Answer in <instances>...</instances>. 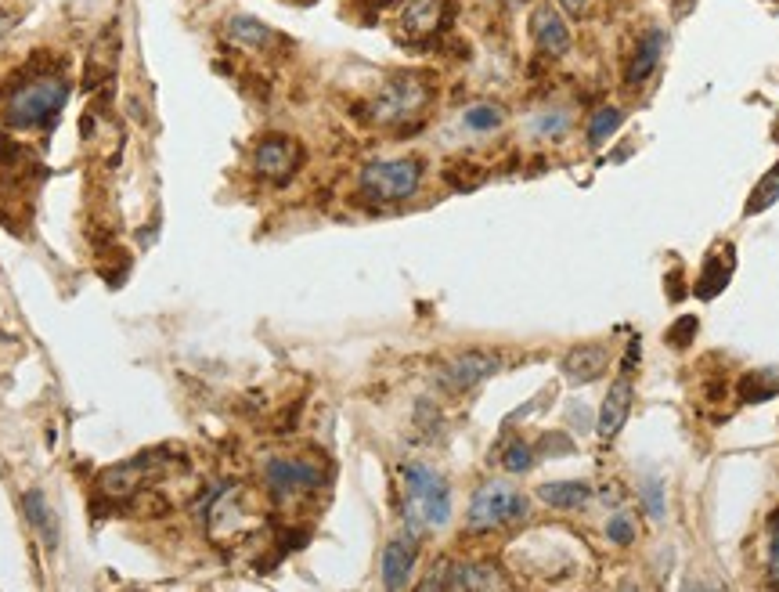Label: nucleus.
Wrapping results in <instances>:
<instances>
[{"label":"nucleus","instance_id":"f3484780","mask_svg":"<svg viewBox=\"0 0 779 592\" xmlns=\"http://www.w3.org/2000/svg\"><path fill=\"white\" fill-rule=\"evenodd\" d=\"M116 55H120V37H116V33H112V37L109 33H101V40L94 44L91 58H87V80H83L87 91L109 80V73L116 69Z\"/></svg>","mask_w":779,"mask_h":592},{"label":"nucleus","instance_id":"39448f33","mask_svg":"<svg viewBox=\"0 0 779 592\" xmlns=\"http://www.w3.org/2000/svg\"><path fill=\"white\" fill-rule=\"evenodd\" d=\"M433 91L426 84V76H394L386 80V87L376 94L372 102V120L386 123V127H401L412 116H419L426 105H430Z\"/></svg>","mask_w":779,"mask_h":592},{"label":"nucleus","instance_id":"f704fd0d","mask_svg":"<svg viewBox=\"0 0 779 592\" xmlns=\"http://www.w3.org/2000/svg\"><path fill=\"white\" fill-rule=\"evenodd\" d=\"M368 4H372V11H383V8H390L394 0H368Z\"/></svg>","mask_w":779,"mask_h":592},{"label":"nucleus","instance_id":"2eb2a0df","mask_svg":"<svg viewBox=\"0 0 779 592\" xmlns=\"http://www.w3.org/2000/svg\"><path fill=\"white\" fill-rule=\"evenodd\" d=\"M664 51H668V33L664 29H650L646 37L639 40V47H635V58L632 65H628V73H624V80H628V87H639L646 76L653 73L660 65V58H664Z\"/></svg>","mask_w":779,"mask_h":592},{"label":"nucleus","instance_id":"4468645a","mask_svg":"<svg viewBox=\"0 0 779 592\" xmlns=\"http://www.w3.org/2000/svg\"><path fill=\"white\" fill-rule=\"evenodd\" d=\"M152 455H138V459H127V463H116L112 470L101 473V491L109 495V499H123L130 491H138V484L148 477L152 470Z\"/></svg>","mask_w":779,"mask_h":592},{"label":"nucleus","instance_id":"6ab92c4d","mask_svg":"<svg viewBox=\"0 0 779 592\" xmlns=\"http://www.w3.org/2000/svg\"><path fill=\"white\" fill-rule=\"evenodd\" d=\"M228 37L239 40L242 47H253V51H264L267 44H275V29H267L260 19H249V15H235L228 22Z\"/></svg>","mask_w":779,"mask_h":592},{"label":"nucleus","instance_id":"9b49d317","mask_svg":"<svg viewBox=\"0 0 779 592\" xmlns=\"http://www.w3.org/2000/svg\"><path fill=\"white\" fill-rule=\"evenodd\" d=\"M531 29H534V40H538V47L545 51V55L560 58L570 51V29H567V22H563V15L552 8V4H541V8L534 11Z\"/></svg>","mask_w":779,"mask_h":592},{"label":"nucleus","instance_id":"dca6fc26","mask_svg":"<svg viewBox=\"0 0 779 592\" xmlns=\"http://www.w3.org/2000/svg\"><path fill=\"white\" fill-rule=\"evenodd\" d=\"M606 369V351L603 347H574L563 361V376L570 383H592L599 380Z\"/></svg>","mask_w":779,"mask_h":592},{"label":"nucleus","instance_id":"6e6552de","mask_svg":"<svg viewBox=\"0 0 779 592\" xmlns=\"http://www.w3.org/2000/svg\"><path fill=\"white\" fill-rule=\"evenodd\" d=\"M495 372H498V358H495V354L466 351V354H459L455 361H448V365H444L440 380H444V387H451V390H473L477 383H484L487 376H495Z\"/></svg>","mask_w":779,"mask_h":592},{"label":"nucleus","instance_id":"9d476101","mask_svg":"<svg viewBox=\"0 0 779 592\" xmlns=\"http://www.w3.org/2000/svg\"><path fill=\"white\" fill-rule=\"evenodd\" d=\"M632 380L621 376L617 383H610V394H606L603 408H599V437L603 441H614L621 434V426L628 423V412H632Z\"/></svg>","mask_w":779,"mask_h":592},{"label":"nucleus","instance_id":"393cba45","mask_svg":"<svg viewBox=\"0 0 779 592\" xmlns=\"http://www.w3.org/2000/svg\"><path fill=\"white\" fill-rule=\"evenodd\" d=\"M570 127V112L567 109H549V112H541L538 120L531 123L534 134H541V138H563Z\"/></svg>","mask_w":779,"mask_h":592},{"label":"nucleus","instance_id":"4be33fe9","mask_svg":"<svg viewBox=\"0 0 779 592\" xmlns=\"http://www.w3.org/2000/svg\"><path fill=\"white\" fill-rule=\"evenodd\" d=\"M621 120H624V112L617 109V105H603V109L592 112V120H588V145L592 148L606 145V138L621 127Z\"/></svg>","mask_w":779,"mask_h":592},{"label":"nucleus","instance_id":"473e14b6","mask_svg":"<svg viewBox=\"0 0 779 592\" xmlns=\"http://www.w3.org/2000/svg\"><path fill=\"white\" fill-rule=\"evenodd\" d=\"M560 4H563V8H567V11H570V15H578V11H581V8H585L588 0H560Z\"/></svg>","mask_w":779,"mask_h":592},{"label":"nucleus","instance_id":"ddd939ff","mask_svg":"<svg viewBox=\"0 0 779 592\" xmlns=\"http://www.w3.org/2000/svg\"><path fill=\"white\" fill-rule=\"evenodd\" d=\"M451 4L444 0H408V8L401 15V26L412 33V37H430L437 33L440 26H448V15H451Z\"/></svg>","mask_w":779,"mask_h":592},{"label":"nucleus","instance_id":"aec40b11","mask_svg":"<svg viewBox=\"0 0 779 592\" xmlns=\"http://www.w3.org/2000/svg\"><path fill=\"white\" fill-rule=\"evenodd\" d=\"M779 394V369H754L740 380V398L747 405H761Z\"/></svg>","mask_w":779,"mask_h":592},{"label":"nucleus","instance_id":"1a4fd4ad","mask_svg":"<svg viewBox=\"0 0 779 592\" xmlns=\"http://www.w3.org/2000/svg\"><path fill=\"white\" fill-rule=\"evenodd\" d=\"M419 560V535H397L383 549V585L386 589H404L412 578V567Z\"/></svg>","mask_w":779,"mask_h":592},{"label":"nucleus","instance_id":"c756f323","mask_svg":"<svg viewBox=\"0 0 779 592\" xmlns=\"http://www.w3.org/2000/svg\"><path fill=\"white\" fill-rule=\"evenodd\" d=\"M769 582L779 585V509L769 517Z\"/></svg>","mask_w":779,"mask_h":592},{"label":"nucleus","instance_id":"f03ea898","mask_svg":"<svg viewBox=\"0 0 779 592\" xmlns=\"http://www.w3.org/2000/svg\"><path fill=\"white\" fill-rule=\"evenodd\" d=\"M65 98H69V84L58 80V76H40L33 84L19 87V91L8 98V109H4V120L11 127L33 130V127H47L62 112Z\"/></svg>","mask_w":779,"mask_h":592},{"label":"nucleus","instance_id":"0eeeda50","mask_svg":"<svg viewBox=\"0 0 779 592\" xmlns=\"http://www.w3.org/2000/svg\"><path fill=\"white\" fill-rule=\"evenodd\" d=\"M253 167H257L260 177L282 185V181H289V177L296 174V167H300V145H296L293 138H285V134H271V138L260 141L257 152H253Z\"/></svg>","mask_w":779,"mask_h":592},{"label":"nucleus","instance_id":"72a5a7b5","mask_svg":"<svg viewBox=\"0 0 779 592\" xmlns=\"http://www.w3.org/2000/svg\"><path fill=\"white\" fill-rule=\"evenodd\" d=\"M8 29H11V15L8 11H0V33H8Z\"/></svg>","mask_w":779,"mask_h":592},{"label":"nucleus","instance_id":"cd10ccee","mask_svg":"<svg viewBox=\"0 0 779 592\" xmlns=\"http://www.w3.org/2000/svg\"><path fill=\"white\" fill-rule=\"evenodd\" d=\"M606 538H610V542H617V546H628V542H632V538H635V524H632V517L617 509L614 517L606 520Z\"/></svg>","mask_w":779,"mask_h":592},{"label":"nucleus","instance_id":"412c9836","mask_svg":"<svg viewBox=\"0 0 779 592\" xmlns=\"http://www.w3.org/2000/svg\"><path fill=\"white\" fill-rule=\"evenodd\" d=\"M22 509H26L29 524H33V528L44 535L47 546H55V542H58V528H55V517H51V506H47L44 495H40V491H26V495H22Z\"/></svg>","mask_w":779,"mask_h":592},{"label":"nucleus","instance_id":"bb28decb","mask_svg":"<svg viewBox=\"0 0 779 592\" xmlns=\"http://www.w3.org/2000/svg\"><path fill=\"white\" fill-rule=\"evenodd\" d=\"M502 463H505V470H509V473H523V470H531V466H534V452H531V444L513 441V444H509V448H505Z\"/></svg>","mask_w":779,"mask_h":592},{"label":"nucleus","instance_id":"c85d7f7f","mask_svg":"<svg viewBox=\"0 0 779 592\" xmlns=\"http://www.w3.org/2000/svg\"><path fill=\"white\" fill-rule=\"evenodd\" d=\"M697 329H700L697 315H682L679 322L668 329V343H671V347H689V340L697 336Z\"/></svg>","mask_w":779,"mask_h":592},{"label":"nucleus","instance_id":"20e7f679","mask_svg":"<svg viewBox=\"0 0 779 592\" xmlns=\"http://www.w3.org/2000/svg\"><path fill=\"white\" fill-rule=\"evenodd\" d=\"M422 185V159H376L361 170V192L379 203L412 199Z\"/></svg>","mask_w":779,"mask_h":592},{"label":"nucleus","instance_id":"423d86ee","mask_svg":"<svg viewBox=\"0 0 779 592\" xmlns=\"http://www.w3.org/2000/svg\"><path fill=\"white\" fill-rule=\"evenodd\" d=\"M264 484L275 499H293L300 491H314L325 484V470L311 459H285L275 455L264 463Z\"/></svg>","mask_w":779,"mask_h":592},{"label":"nucleus","instance_id":"a878e982","mask_svg":"<svg viewBox=\"0 0 779 592\" xmlns=\"http://www.w3.org/2000/svg\"><path fill=\"white\" fill-rule=\"evenodd\" d=\"M639 499L653 520H664V484H660L657 477H646V481L639 484Z\"/></svg>","mask_w":779,"mask_h":592},{"label":"nucleus","instance_id":"7c9ffc66","mask_svg":"<svg viewBox=\"0 0 779 592\" xmlns=\"http://www.w3.org/2000/svg\"><path fill=\"white\" fill-rule=\"evenodd\" d=\"M15 159H22V148L15 145L11 138H4V134H0V167H11Z\"/></svg>","mask_w":779,"mask_h":592},{"label":"nucleus","instance_id":"2f4dec72","mask_svg":"<svg viewBox=\"0 0 779 592\" xmlns=\"http://www.w3.org/2000/svg\"><path fill=\"white\" fill-rule=\"evenodd\" d=\"M642 358V347H639V340H628V351H624V361H621V372L624 376H632V369H635V361Z\"/></svg>","mask_w":779,"mask_h":592},{"label":"nucleus","instance_id":"b1692460","mask_svg":"<svg viewBox=\"0 0 779 592\" xmlns=\"http://www.w3.org/2000/svg\"><path fill=\"white\" fill-rule=\"evenodd\" d=\"M502 120H505V112L491 102L469 105V109L462 112V123H466L469 130H495V127H502Z\"/></svg>","mask_w":779,"mask_h":592},{"label":"nucleus","instance_id":"f8f14e48","mask_svg":"<svg viewBox=\"0 0 779 592\" xmlns=\"http://www.w3.org/2000/svg\"><path fill=\"white\" fill-rule=\"evenodd\" d=\"M733 268H736V250L729 246V242L707 253L704 271H700V278H697V296H700V300H715V296L722 293L725 286H729Z\"/></svg>","mask_w":779,"mask_h":592},{"label":"nucleus","instance_id":"7ed1b4c3","mask_svg":"<svg viewBox=\"0 0 779 592\" xmlns=\"http://www.w3.org/2000/svg\"><path fill=\"white\" fill-rule=\"evenodd\" d=\"M527 517V499L513 484L491 481L484 488L473 491L469 499V513H466V528L469 531H495L502 524H513V520Z\"/></svg>","mask_w":779,"mask_h":592},{"label":"nucleus","instance_id":"a211bd4d","mask_svg":"<svg viewBox=\"0 0 779 592\" xmlns=\"http://www.w3.org/2000/svg\"><path fill=\"white\" fill-rule=\"evenodd\" d=\"M541 502H549L556 509H578L592 499V484L585 481H552V484H541L538 488Z\"/></svg>","mask_w":779,"mask_h":592},{"label":"nucleus","instance_id":"5701e85b","mask_svg":"<svg viewBox=\"0 0 779 592\" xmlns=\"http://www.w3.org/2000/svg\"><path fill=\"white\" fill-rule=\"evenodd\" d=\"M779 199V163L769 170V174L761 177L758 188L751 192V199H747V206H743V213L751 217V213H761V210H769L772 203Z\"/></svg>","mask_w":779,"mask_h":592},{"label":"nucleus","instance_id":"f257e3e1","mask_svg":"<svg viewBox=\"0 0 779 592\" xmlns=\"http://www.w3.org/2000/svg\"><path fill=\"white\" fill-rule=\"evenodd\" d=\"M404 477V524L412 535H422L430 528H444L451 520V488L437 470L422 463H408L401 470Z\"/></svg>","mask_w":779,"mask_h":592}]
</instances>
